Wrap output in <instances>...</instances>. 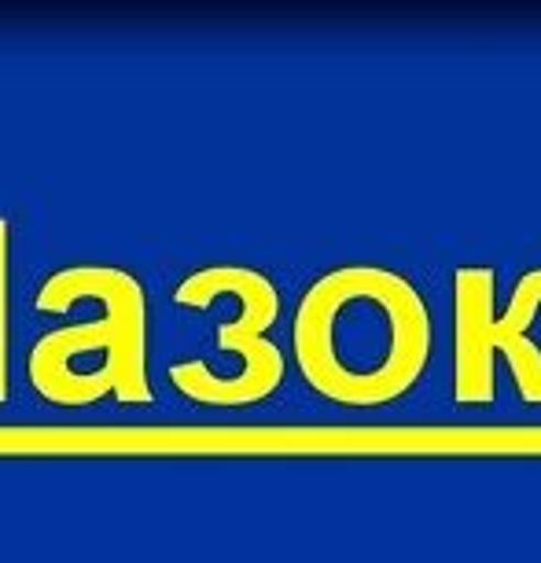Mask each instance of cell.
Here are the masks:
<instances>
[{
    "label": "cell",
    "mask_w": 541,
    "mask_h": 563,
    "mask_svg": "<svg viewBox=\"0 0 541 563\" xmlns=\"http://www.w3.org/2000/svg\"><path fill=\"white\" fill-rule=\"evenodd\" d=\"M291 350L306 384L335 406H390L428 368V302L395 269L339 265L306 288L295 310Z\"/></svg>",
    "instance_id": "1"
},
{
    "label": "cell",
    "mask_w": 541,
    "mask_h": 563,
    "mask_svg": "<svg viewBox=\"0 0 541 563\" xmlns=\"http://www.w3.org/2000/svg\"><path fill=\"white\" fill-rule=\"evenodd\" d=\"M108 310L89 324L48 332L30 354V379L56 406H89L103 395L147 401L144 372V288L125 269L92 265Z\"/></svg>",
    "instance_id": "2"
},
{
    "label": "cell",
    "mask_w": 541,
    "mask_h": 563,
    "mask_svg": "<svg viewBox=\"0 0 541 563\" xmlns=\"http://www.w3.org/2000/svg\"><path fill=\"white\" fill-rule=\"evenodd\" d=\"M541 313V265L516 280L508 310H497L490 265H461L453 273V398L461 406H490L497 395V357L508 361L519 398L541 406V346L530 328Z\"/></svg>",
    "instance_id": "3"
},
{
    "label": "cell",
    "mask_w": 541,
    "mask_h": 563,
    "mask_svg": "<svg viewBox=\"0 0 541 563\" xmlns=\"http://www.w3.org/2000/svg\"><path fill=\"white\" fill-rule=\"evenodd\" d=\"M221 295L240 302V313L218 328V350L240 354V372L236 376H214L207 361H180L169 372V379L180 395L199 401V406L240 409L269 398L284 379V354L277 343L265 339V332L280 317V295L269 276L251 269V265H203L177 284L174 299L180 306L207 310Z\"/></svg>",
    "instance_id": "4"
}]
</instances>
